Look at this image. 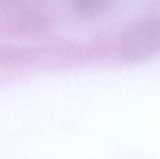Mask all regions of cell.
Instances as JSON below:
<instances>
[{"label": "cell", "instance_id": "cell-2", "mask_svg": "<svg viewBox=\"0 0 160 159\" xmlns=\"http://www.w3.org/2000/svg\"><path fill=\"white\" fill-rule=\"evenodd\" d=\"M74 7L83 14H96L104 8L110 0H71Z\"/></svg>", "mask_w": 160, "mask_h": 159}, {"label": "cell", "instance_id": "cell-1", "mask_svg": "<svg viewBox=\"0 0 160 159\" xmlns=\"http://www.w3.org/2000/svg\"><path fill=\"white\" fill-rule=\"evenodd\" d=\"M159 22L146 18L135 23L125 35L123 52L130 61H140L154 54L159 45Z\"/></svg>", "mask_w": 160, "mask_h": 159}]
</instances>
